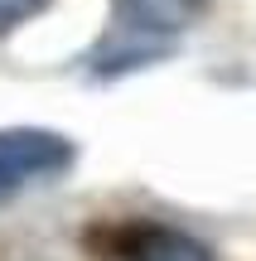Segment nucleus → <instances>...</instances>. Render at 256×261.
Wrapping results in <instances>:
<instances>
[{
    "instance_id": "5",
    "label": "nucleus",
    "mask_w": 256,
    "mask_h": 261,
    "mask_svg": "<svg viewBox=\"0 0 256 261\" xmlns=\"http://www.w3.org/2000/svg\"><path fill=\"white\" fill-rule=\"evenodd\" d=\"M39 10H48V0H0V34L19 29L24 19H34Z\"/></svg>"
},
{
    "instance_id": "3",
    "label": "nucleus",
    "mask_w": 256,
    "mask_h": 261,
    "mask_svg": "<svg viewBox=\"0 0 256 261\" xmlns=\"http://www.w3.org/2000/svg\"><path fill=\"white\" fill-rule=\"evenodd\" d=\"M121 261H213V252H208V242H198L184 227L150 223V227H135L131 232Z\"/></svg>"
},
{
    "instance_id": "2",
    "label": "nucleus",
    "mask_w": 256,
    "mask_h": 261,
    "mask_svg": "<svg viewBox=\"0 0 256 261\" xmlns=\"http://www.w3.org/2000/svg\"><path fill=\"white\" fill-rule=\"evenodd\" d=\"M169 54H174V39H155V34L116 24L82 63H87L92 77H121V73H135V68H145V63H160V58H169Z\"/></svg>"
},
{
    "instance_id": "1",
    "label": "nucleus",
    "mask_w": 256,
    "mask_h": 261,
    "mask_svg": "<svg viewBox=\"0 0 256 261\" xmlns=\"http://www.w3.org/2000/svg\"><path fill=\"white\" fill-rule=\"evenodd\" d=\"M77 165V145L48 126H0V203L34 184H53Z\"/></svg>"
},
{
    "instance_id": "4",
    "label": "nucleus",
    "mask_w": 256,
    "mask_h": 261,
    "mask_svg": "<svg viewBox=\"0 0 256 261\" xmlns=\"http://www.w3.org/2000/svg\"><path fill=\"white\" fill-rule=\"evenodd\" d=\"M203 0H116V24L121 29H140L155 39H174Z\"/></svg>"
}]
</instances>
